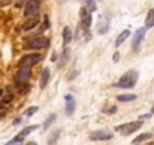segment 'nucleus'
Returning a JSON list of instances; mask_svg holds the SVG:
<instances>
[{
    "label": "nucleus",
    "mask_w": 154,
    "mask_h": 145,
    "mask_svg": "<svg viewBox=\"0 0 154 145\" xmlns=\"http://www.w3.org/2000/svg\"><path fill=\"white\" fill-rule=\"evenodd\" d=\"M2 94H3V91H0V95H2Z\"/></svg>",
    "instance_id": "c756f323"
},
{
    "label": "nucleus",
    "mask_w": 154,
    "mask_h": 145,
    "mask_svg": "<svg viewBox=\"0 0 154 145\" xmlns=\"http://www.w3.org/2000/svg\"><path fill=\"white\" fill-rule=\"evenodd\" d=\"M54 119H56V113H51V115H48V118L45 119V122L42 124V128H44V131L45 130H48V127L54 122Z\"/></svg>",
    "instance_id": "aec40b11"
},
{
    "label": "nucleus",
    "mask_w": 154,
    "mask_h": 145,
    "mask_svg": "<svg viewBox=\"0 0 154 145\" xmlns=\"http://www.w3.org/2000/svg\"><path fill=\"white\" fill-rule=\"evenodd\" d=\"M137 98V95L136 94H122V95H118L116 97V100L119 101V103H128V101H134Z\"/></svg>",
    "instance_id": "2eb2a0df"
},
{
    "label": "nucleus",
    "mask_w": 154,
    "mask_h": 145,
    "mask_svg": "<svg viewBox=\"0 0 154 145\" xmlns=\"http://www.w3.org/2000/svg\"><path fill=\"white\" fill-rule=\"evenodd\" d=\"M154 27V9H149L145 18V29H151Z\"/></svg>",
    "instance_id": "dca6fc26"
},
{
    "label": "nucleus",
    "mask_w": 154,
    "mask_h": 145,
    "mask_svg": "<svg viewBox=\"0 0 154 145\" xmlns=\"http://www.w3.org/2000/svg\"><path fill=\"white\" fill-rule=\"evenodd\" d=\"M26 145H38V143H36V142H27Z\"/></svg>",
    "instance_id": "cd10ccee"
},
{
    "label": "nucleus",
    "mask_w": 154,
    "mask_h": 145,
    "mask_svg": "<svg viewBox=\"0 0 154 145\" xmlns=\"http://www.w3.org/2000/svg\"><path fill=\"white\" fill-rule=\"evenodd\" d=\"M30 69L29 68H20L17 72H15V76H14V79H15V82L18 83V85H24L27 80H29V77H30Z\"/></svg>",
    "instance_id": "6e6552de"
},
{
    "label": "nucleus",
    "mask_w": 154,
    "mask_h": 145,
    "mask_svg": "<svg viewBox=\"0 0 154 145\" xmlns=\"http://www.w3.org/2000/svg\"><path fill=\"white\" fill-rule=\"evenodd\" d=\"M38 12H39V2H36V0H29L24 6V17L36 18Z\"/></svg>",
    "instance_id": "39448f33"
},
{
    "label": "nucleus",
    "mask_w": 154,
    "mask_h": 145,
    "mask_svg": "<svg viewBox=\"0 0 154 145\" xmlns=\"http://www.w3.org/2000/svg\"><path fill=\"white\" fill-rule=\"evenodd\" d=\"M143 121H130V122H125V124H119L115 127V131L121 133L122 136H128L131 133H136L140 127H142Z\"/></svg>",
    "instance_id": "7ed1b4c3"
},
{
    "label": "nucleus",
    "mask_w": 154,
    "mask_h": 145,
    "mask_svg": "<svg viewBox=\"0 0 154 145\" xmlns=\"http://www.w3.org/2000/svg\"><path fill=\"white\" fill-rule=\"evenodd\" d=\"M38 23H39V21H38V17H36V18H29V20L23 24V30H32L33 27L38 26Z\"/></svg>",
    "instance_id": "f3484780"
},
{
    "label": "nucleus",
    "mask_w": 154,
    "mask_h": 145,
    "mask_svg": "<svg viewBox=\"0 0 154 145\" xmlns=\"http://www.w3.org/2000/svg\"><path fill=\"white\" fill-rule=\"evenodd\" d=\"M5 145H23V140H21V139H18V137H14L12 140L6 142Z\"/></svg>",
    "instance_id": "b1692460"
},
{
    "label": "nucleus",
    "mask_w": 154,
    "mask_h": 145,
    "mask_svg": "<svg viewBox=\"0 0 154 145\" xmlns=\"http://www.w3.org/2000/svg\"><path fill=\"white\" fill-rule=\"evenodd\" d=\"M47 45H48V39L44 38V36H41V35H38V36H30V38H27L26 42H24V48H26V50H41V48H44V47H47Z\"/></svg>",
    "instance_id": "f03ea898"
},
{
    "label": "nucleus",
    "mask_w": 154,
    "mask_h": 145,
    "mask_svg": "<svg viewBox=\"0 0 154 145\" xmlns=\"http://www.w3.org/2000/svg\"><path fill=\"white\" fill-rule=\"evenodd\" d=\"M151 113H154V106H152V107H151Z\"/></svg>",
    "instance_id": "c85d7f7f"
},
{
    "label": "nucleus",
    "mask_w": 154,
    "mask_h": 145,
    "mask_svg": "<svg viewBox=\"0 0 154 145\" xmlns=\"http://www.w3.org/2000/svg\"><path fill=\"white\" fill-rule=\"evenodd\" d=\"M113 137V133L109 130H95L89 133V139L91 140H109Z\"/></svg>",
    "instance_id": "0eeeda50"
},
{
    "label": "nucleus",
    "mask_w": 154,
    "mask_h": 145,
    "mask_svg": "<svg viewBox=\"0 0 154 145\" xmlns=\"http://www.w3.org/2000/svg\"><path fill=\"white\" fill-rule=\"evenodd\" d=\"M72 41V30L69 27H63V32H62V42H63V48L68 47V44Z\"/></svg>",
    "instance_id": "f8f14e48"
},
{
    "label": "nucleus",
    "mask_w": 154,
    "mask_h": 145,
    "mask_svg": "<svg viewBox=\"0 0 154 145\" xmlns=\"http://www.w3.org/2000/svg\"><path fill=\"white\" fill-rule=\"evenodd\" d=\"M48 80H50V69L48 68H44L41 71V77H39V88H45L48 85Z\"/></svg>",
    "instance_id": "9b49d317"
},
{
    "label": "nucleus",
    "mask_w": 154,
    "mask_h": 145,
    "mask_svg": "<svg viewBox=\"0 0 154 145\" xmlns=\"http://www.w3.org/2000/svg\"><path fill=\"white\" fill-rule=\"evenodd\" d=\"M137 79H139L137 71H136V69H130V71L124 72V74L121 76V79L116 82L115 86L122 88V89H130V88H134V86H136Z\"/></svg>",
    "instance_id": "f257e3e1"
},
{
    "label": "nucleus",
    "mask_w": 154,
    "mask_h": 145,
    "mask_svg": "<svg viewBox=\"0 0 154 145\" xmlns=\"http://www.w3.org/2000/svg\"><path fill=\"white\" fill-rule=\"evenodd\" d=\"M74 110H75V98L71 94H66L65 95V113L68 116H72Z\"/></svg>",
    "instance_id": "1a4fd4ad"
},
{
    "label": "nucleus",
    "mask_w": 154,
    "mask_h": 145,
    "mask_svg": "<svg viewBox=\"0 0 154 145\" xmlns=\"http://www.w3.org/2000/svg\"><path fill=\"white\" fill-rule=\"evenodd\" d=\"M152 137V133H140V134H137L134 139H133V143H140V142H145V140H148V139H151Z\"/></svg>",
    "instance_id": "a211bd4d"
},
{
    "label": "nucleus",
    "mask_w": 154,
    "mask_h": 145,
    "mask_svg": "<svg viewBox=\"0 0 154 145\" xmlns=\"http://www.w3.org/2000/svg\"><path fill=\"white\" fill-rule=\"evenodd\" d=\"M42 59V56L39 53H29V54H24L21 56V59L18 60V66L20 68H32L33 65H36L39 60Z\"/></svg>",
    "instance_id": "20e7f679"
},
{
    "label": "nucleus",
    "mask_w": 154,
    "mask_h": 145,
    "mask_svg": "<svg viewBox=\"0 0 154 145\" xmlns=\"http://www.w3.org/2000/svg\"><path fill=\"white\" fill-rule=\"evenodd\" d=\"M103 112H104V113H106V112H107V113H115V112H116V107L112 106V107H109L107 110H103Z\"/></svg>",
    "instance_id": "393cba45"
},
{
    "label": "nucleus",
    "mask_w": 154,
    "mask_h": 145,
    "mask_svg": "<svg viewBox=\"0 0 154 145\" xmlns=\"http://www.w3.org/2000/svg\"><path fill=\"white\" fill-rule=\"evenodd\" d=\"M20 122H21V118H17V119L14 121V125H18Z\"/></svg>",
    "instance_id": "bb28decb"
},
{
    "label": "nucleus",
    "mask_w": 154,
    "mask_h": 145,
    "mask_svg": "<svg viewBox=\"0 0 154 145\" xmlns=\"http://www.w3.org/2000/svg\"><path fill=\"white\" fill-rule=\"evenodd\" d=\"M36 128H38V125H36V124H33V125H27V127H24V128L20 131V134H18V136H15V137H18V139H21V140H23L26 136H29V134H30L32 131H35Z\"/></svg>",
    "instance_id": "ddd939ff"
},
{
    "label": "nucleus",
    "mask_w": 154,
    "mask_h": 145,
    "mask_svg": "<svg viewBox=\"0 0 154 145\" xmlns=\"http://www.w3.org/2000/svg\"><path fill=\"white\" fill-rule=\"evenodd\" d=\"M12 100H14V95H11V94H9V95H5V98L2 100V106L5 107V106H6V104H9Z\"/></svg>",
    "instance_id": "4be33fe9"
},
{
    "label": "nucleus",
    "mask_w": 154,
    "mask_h": 145,
    "mask_svg": "<svg viewBox=\"0 0 154 145\" xmlns=\"http://www.w3.org/2000/svg\"><path fill=\"white\" fill-rule=\"evenodd\" d=\"M79 18H80V23H82L83 29H89V27H91V24H92V14H91L85 6L80 8V11H79Z\"/></svg>",
    "instance_id": "423d86ee"
},
{
    "label": "nucleus",
    "mask_w": 154,
    "mask_h": 145,
    "mask_svg": "<svg viewBox=\"0 0 154 145\" xmlns=\"http://www.w3.org/2000/svg\"><path fill=\"white\" fill-rule=\"evenodd\" d=\"M119 60V53H113V62H118Z\"/></svg>",
    "instance_id": "a878e982"
},
{
    "label": "nucleus",
    "mask_w": 154,
    "mask_h": 145,
    "mask_svg": "<svg viewBox=\"0 0 154 145\" xmlns=\"http://www.w3.org/2000/svg\"><path fill=\"white\" fill-rule=\"evenodd\" d=\"M85 8H86V9H88V11L92 14V12L97 9V3H95V2H86V3H85Z\"/></svg>",
    "instance_id": "412c9836"
},
{
    "label": "nucleus",
    "mask_w": 154,
    "mask_h": 145,
    "mask_svg": "<svg viewBox=\"0 0 154 145\" xmlns=\"http://www.w3.org/2000/svg\"><path fill=\"white\" fill-rule=\"evenodd\" d=\"M145 32H146L145 27H139V29L134 32L133 39H131V47H133L134 50H136V48L139 47V44L142 42V39H143V36H145Z\"/></svg>",
    "instance_id": "9d476101"
},
{
    "label": "nucleus",
    "mask_w": 154,
    "mask_h": 145,
    "mask_svg": "<svg viewBox=\"0 0 154 145\" xmlns=\"http://www.w3.org/2000/svg\"><path fill=\"white\" fill-rule=\"evenodd\" d=\"M36 112H38V107H36V106H33V107H29V109L24 112V115H26V116H32V115H33V113H36Z\"/></svg>",
    "instance_id": "5701e85b"
},
{
    "label": "nucleus",
    "mask_w": 154,
    "mask_h": 145,
    "mask_svg": "<svg viewBox=\"0 0 154 145\" xmlns=\"http://www.w3.org/2000/svg\"><path fill=\"white\" fill-rule=\"evenodd\" d=\"M128 36H130V30H128V29L122 30V32H121V33L118 35L116 41H115V47L118 48V47H119V45H121V44H122V42H124V41H125V39L128 38Z\"/></svg>",
    "instance_id": "4468645a"
},
{
    "label": "nucleus",
    "mask_w": 154,
    "mask_h": 145,
    "mask_svg": "<svg viewBox=\"0 0 154 145\" xmlns=\"http://www.w3.org/2000/svg\"><path fill=\"white\" fill-rule=\"evenodd\" d=\"M59 136H60V130H53V131L50 133L48 139H47V143H48V145H54V143L57 142Z\"/></svg>",
    "instance_id": "6ab92c4d"
}]
</instances>
